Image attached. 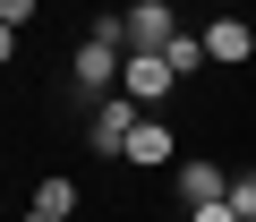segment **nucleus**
Segmentation results:
<instances>
[{
    "mask_svg": "<svg viewBox=\"0 0 256 222\" xmlns=\"http://www.w3.org/2000/svg\"><path fill=\"white\" fill-rule=\"evenodd\" d=\"M120 154H128V162H137V171H162V162H171V128H162V120H154V111H146V120H137V128H128V146H120Z\"/></svg>",
    "mask_w": 256,
    "mask_h": 222,
    "instance_id": "6",
    "label": "nucleus"
},
{
    "mask_svg": "<svg viewBox=\"0 0 256 222\" xmlns=\"http://www.w3.org/2000/svg\"><path fill=\"white\" fill-rule=\"evenodd\" d=\"M68 214H77V180H34L26 222H68Z\"/></svg>",
    "mask_w": 256,
    "mask_h": 222,
    "instance_id": "7",
    "label": "nucleus"
},
{
    "mask_svg": "<svg viewBox=\"0 0 256 222\" xmlns=\"http://www.w3.org/2000/svg\"><path fill=\"white\" fill-rule=\"evenodd\" d=\"M230 205H239V214L256 222V171H239V180H230Z\"/></svg>",
    "mask_w": 256,
    "mask_h": 222,
    "instance_id": "9",
    "label": "nucleus"
},
{
    "mask_svg": "<svg viewBox=\"0 0 256 222\" xmlns=\"http://www.w3.org/2000/svg\"><path fill=\"white\" fill-rule=\"evenodd\" d=\"M171 188H180V205H222V196H230V171L205 162V154H188V162L171 171Z\"/></svg>",
    "mask_w": 256,
    "mask_h": 222,
    "instance_id": "3",
    "label": "nucleus"
},
{
    "mask_svg": "<svg viewBox=\"0 0 256 222\" xmlns=\"http://www.w3.org/2000/svg\"><path fill=\"white\" fill-rule=\"evenodd\" d=\"M180 18H171V0H137L128 9V52H171Z\"/></svg>",
    "mask_w": 256,
    "mask_h": 222,
    "instance_id": "4",
    "label": "nucleus"
},
{
    "mask_svg": "<svg viewBox=\"0 0 256 222\" xmlns=\"http://www.w3.org/2000/svg\"><path fill=\"white\" fill-rule=\"evenodd\" d=\"M146 120V102H128V94H102L94 102V120H86V137H94V154H120L128 146V128Z\"/></svg>",
    "mask_w": 256,
    "mask_h": 222,
    "instance_id": "2",
    "label": "nucleus"
},
{
    "mask_svg": "<svg viewBox=\"0 0 256 222\" xmlns=\"http://www.w3.org/2000/svg\"><path fill=\"white\" fill-rule=\"evenodd\" d=\"M171 86H180V77H171L162 52H128V68H120V94H128V102L154 111V102H171Z\"/></svg>",
    "mask_w": 256,
    "mask_h": 222,
    "instance_id": "1",
    "label": "nucleus"
},
{
    "mask_svg": "<svg viewBox=\"0 0 256 222\" xmlns=\"http://www.w3.org/2000/svg\"><path fill=\"white\" fill-rule=\"evenodd\" d=\"M230 9H239V0H222V18H230Z\"/></svg>",
    "mask_w": 256,
    "mask_h": 222,
    "instance_id": "12",
    "label": "nucleus"
},
{
    "mask_svg": "<svg viewBox=\"0 0 256 222\" xmlns=\"http://www.w3.org/2000/svg\"><path fill=\"white\" fill-rule=\"evenodd\" d=\"M18 60V26H0V68H9Z\"/></svg>",
    "mask_w": 256,
    "mask_h": 222,
    "instance_id": "11",
    "label": "nucleus"
},
{
    "mask_svg": "<svg viewBox=\"0 0 256 222\" xmlns=\"http://www.w3.org/2000/svg\"><path fill=\"white\" fill-rule=\"evenodd\" d=\"M162 60H171V77H196V68H205V34H171Z\"/></svg>",
    "mask_w": 256,
    "mask_h": 222,
    "instance_id": "8",
    "label": "nucleus"
},
{
    "mask_svg": "<svg viewBox=\"0 0 256 222\" xmlns=\"http://www.w3.org/2000/svg\"><path fill=\"white\" fill-rule=\"evenodd\" d=\"M0 26H34V0H0Z\"/></svg>",
    "mask_w": 256,
    "mask_h": 222,
    "instance_id": "10",
    "label": "nucleus"
},
{
    "mask_svg": "<svg viewBox=\"0 0 256 222\" xmlns=\"http://www.w3.org/2000/svg\"><path fill=\"white\" fill-rule=\"evenodd\" d=\"M248 52H256V34H248V18H239V9H230V18H214V26H205V60H222V68H239V60H248Z\"/></svg>",
    "mask_w": 256,
    "mask_h": 222,
    "instance_id": "5",
    "label": "nucleus"
}]
</instances>
